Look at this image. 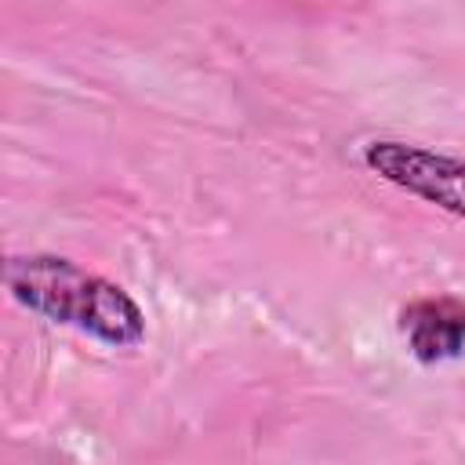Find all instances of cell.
<instances>
[{"label":"cell","mask_w":465,"mask_h":465,"mask_svg":"<svg viewBox=\"0 0 465 465\" xmlns=\"http://www.w3.org/2000/svg\"><path fill=\"white\" fill-rule=\"evenodd\" d=\"M400 327L418 360L436 363L461 352L465 341V302L458 298H421L403 309Z\"/></svg>","instance_id":"3957f363"},{"label":"cell","mask_w":465,"mask_h":465,"mask_svg":"<svg viewBox=\"0 0 465 465\" xmlns=\"http://www.w3.org/2000/svg\"><path fill=\"white\" fill-rule=\"evenodd\" d=\"M363 163L378 178L407 189L411 196H421V200L465 218V160L432 153V149H421L411 142L381 138V142L363 145Z\"/></svg>","instance_id":"7a4b0ae2"},{"label":"cell","mask_w":465,"mask_h":465,"mask_svg":"<svg viewBox=\"0 0 465 465\" xmlns=\"http://www.w3.org/2000/svg\"><path fill=\"white\" fill-rule=\"evenodd\" d=\"M7 287L33 312L91 331L109 345H134L145 334L142 309L116 283L91 276L65 258H15L7 265Z\"/></svg>","instance_id":"6da1fadb"}]
</instances>
